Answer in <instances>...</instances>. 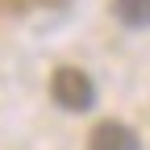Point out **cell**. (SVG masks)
<instances>
[{
    "label": "cell",
    "mask_w": 150,
    "mask_h": 150,
    "mask_svg": "<svg viewBox=\"0 0 150 150\" xmlns=\"http://www.w3.org/2000/svg\"><path fill=\"white\" fill-rule=\"evenodd\" d=\"M50 100L67 108V112H88L96 104V83H92V75L79 71V67H54L50 75Z\"/></svg>",
    "instance_id": "6da1fadb"
},
{
    "label": "cell",
    "mask_w": 150,
    "mask_h": 150,
    "mask_svg": "<svg viewBox=\"0 0 150 150\" xmlns=\"http://www.w3.org/2000/svg\"><path fill=\"white\" fill-rule=\"evenodd\" d=\"M88 150H142V142L125 121H100L88 134Z\"/></svg>",
    "instance_id": "7a4b0ae2"
},
{
    "label": "cell",
    "mask_w": 150,
    "mask_h": 150,
    "mask_svg": "<svg viewBox=\"0 0 150 150\" xmlns=\"http://www.w3.org/2000/svg\"><path fill=\"white\" fill-rule=\"evenodd\" d=\"M112 17L129 29H146L150 25V0H112Z\"/></svg>",
    "instance_id": "3957f363"
}]
</instances>
